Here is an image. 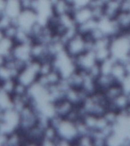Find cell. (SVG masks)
Here are the masks:
<instances>
[{
  "instance_id": "obj_1",
  "label": "cell",
  "mask_w": 130,
  "mask_h": 146,
  "mask_svg": "<svg viewBox=\"0 0 130 146\" xmlns=\"http://www.w3.org/2000/svg\"><path fill=\"white\" fill-rule=\"evenodd\" d=\"M109 50L111 57L116 61L125 62L129 59L130 52V42L124 33L110 36Z\"/></svg>"
},
{
  "instance_id": "obj_2",
  "label": "cell",
  "mask_w": 130,
  "mask_h": 146,
  "mask_svg": "<svg viewBox=\"0 0 130 146\" xmlns=\"http://www.w3.org/2000/svg\"><path fill=\"white\" fill-rule=\"evenodd\" d=\"M65 50L71 57L75 58L83 52L89 51L88 41L82 34L78 33L66 43Z\"/></svg>"
},
{
  "instance_id": "obj_3",
  "label": "cell",
  "mask_w": 130,
  "mask_h": 146,
  "mask_svg": "<svg viewBox=\"0 0 130 146\" xmlns=\"http://www.w3.org/2000/svg\"><path fill=\"white\" fill-rule=\"evenodd\" d=\"M56 129L59 137L67 139L74 145L75 140L78 137L77 126L75 122L63 118Z\"/></svg>"
},
{
  "instance_id": "obj_4",
  "label": "cell",
  "mask_w": 130,
  "mask_h": 146,
  "mask_svg": "<svg viewBox=\"0 0 130 146\" xmlns=\"http://www.w3.org/2000/svg\"><path fill=\"white\" fill-rule=\"evenodd\" d=\"M37 21V14L33 9H23L17 18H15V23L18 27L28 32Z\"/></svg>"
},
{
  "instance_id": "obj_5",
  "label": "cell",
  "mask_w": 130,
  "mask_h": 146,
  "mask_svg": "<svg viewBox=\"0 0 130 146\" xmlns=\"http://www.w3.org/2000/svg\"><path fill=\"white\" fill-rule=\"evenodd\" d=\"M77 69L88 71L95 63H97L95 54L93 50H89L74 58Z\"/></svg>"
},
{
  "instance_id": "obj_6",
  "label": "cell",
  "mask_w": 130,
  "mask_h": 146,
  "mask_svg": "<svg viewBox=\"0 0 130 146\" xmlns=\"http://www.w3.org/2000/svg\"><path fill=\"white\" fill-rule=\"evenodd\" d=\"M73 19L75 21L76 25H79L81 24L86 22L93 18L92 9L88 5L76 7L75 6L74 11L72 13Z\"/></svg>"
},
{
  "instance_id": "obj_7",
  "label": "cell",
  "mask_w": 130,
  "mask_h": 146,
  "mask_svg": "<svg viewBox=\"0 0 130 146\" xmlns=\"http://www.w3.org/2000/svg\"><path fill=\"white\" fill-rule=\"evenodd\" d=\"M53 105H54L55 114L61 116L62 118H65L75 107V105L67 100L66 98H62L60 100L54 102Z\"/></svg>"
},
{
  "instance_id": "obj_8",
  "label": "cell",
  "mask_w": 130,
  "mask_h": 146,
  "mask_svg": "<svg viewBox=\"0 0 130 146\" xmlns=\"http://www.w3.org/2000/svg\"><path fill=\"white\" fill-rule=\"evenodd\" d=\"M21 11L22 6L21 0H6L3 13L6 14L12 19H15L17 18Z\"/></svg>"
},
{
  "instance_id": "obj_9",
  "label": "cell",
  "mask_w": 130,
  "mask_h": 146,
  "mask_svg": "<svg viewBox=\"0 0 130 146\" xmlns=\"http://www.w3.org/2000/svg\"><path fill=\"white\" fill-rule=\"evenodd\" d=\"M120 2L117 0H108L103 7L104 17L109 19H114L120 11Z\"/></svg>"
},
{
  "instance_id": "obj_10",
  "label": "cell",
  "mask_w": 130,
  "mask_h": 146,
  "mask_svg": "<svg viewBox=\"0 0 130 146\" xmlns=\"http://www.w3.org/2000/svg\"><path fill=\"white\" fill-rule=\"evenodd\" d=\"M114 20L122 33L130 31V11H120Z\"/></svg>"
},
{
  "instance_id": "obj_11",
  "label": "cell",
  "mask_w": 130,
  "mask_h": 146,
  "mask_svg": "<svg viewBox=\"0 0 130 146\" xmlns=\"http://www.w3.org/2000/svg\"><path fill=\"white\" fill-rule=\"evenodd\" d=\"M110 75L113 76V78L116 80V82H119V83H122L124 78L127 75V72H126V69H125L124 63L122 62L116 61L112 68Z\"/></svg>"
},
{
  "instance_id": "obj_12",
  "label": "cell",
  "mask_w": 130,
  "mask_h": 146,
  "mask_svg": "<svg viewBox=\"0 0 130 146\" xmlns=\"http://www.w3.org/2000/svg\"><path fill=\"white\" fill-rule=\"evenodd\" d=\"M123 92L124 91H123L122 84L115 83V84H112L110 87H109L103 93L108 100H113L114 98H116L117 96L123 94Z\"/></svg>"
},
{
  "instance_id": "obj_13",
  "label": "cell",
  "mask_w": 130,
  "mask_h": 146,
  "mask_svg": "<svg viewBox=\"0 0 130 146\" xmlns=\"http://www.w3.org/2000/svg\"><path fill=\"white\" fill-rule=\"evenodd\" d=\"M74 145H82V146H91L94 145L93 138L91 136V135L85 134L79 135L77 139L75 140Z\"/></svg>"
},
{
  "instance_id": "obj_14",
  "label": "cell",
  "mask_w": 130,
  "mask_h": 146,
  "mask_svg": "<svg viewBox=\"0 0 130 146\" xmlns=\"http://www.w3.org/2000/svg\"><path fill=\"white\" fill-rule=\"evenodd\" d=\"M123 86V91L125 94L130 93V75H127L121 83Z\"/></svg>"
},
{
  "instance_id": "obj_15",
  "label": "cell",
  "mask_w": 130,
  "mask_h": 146,
  "mask_svg": "<svg viewBox=\"0 0 130 146\" xmlns=\"http://www.w3.org/2000/svg\"><path fill=\"white\" fill-rule=\"evenodd\" d=\"M124 65H125L127 75H130V59H128L127 61H125L124 62Z\"/></svg>"
}]
</instances>
